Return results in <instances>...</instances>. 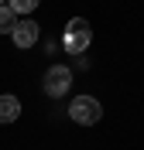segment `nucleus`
Listing matches in <instances>:
<instances>
[{
    "instance_id": "obj_1",
    "label": "nucleus",
    "mask_w": 144,
    "mask_h": 150,
    "mask_svg": "<svg viewBox=\"0 0 144 150\" xmlns=\"http://www.w3.org/2000/svg\"><path fill=\"white\" fill-rule=\"evenodd\" d=\"M89 41H93V28H89V21L82 17H72L65 24V34H62V45H65V51H72V55H79V51H86Z\"/></svg>"
},
{
    "instance_id": "obj_2",
    "label": "nucleus",
    "mask_w": 144,
    "mask_h": 150,
    "mask_svg": "<svg viewBox=\"0 0 144 150\" xmlns=\"http://www.w3.org/2000/svg\"><path fill=\"white\" fill-rule=\"evenodd\" d=\"M69 120H76L79 126H93V123H100V120H103V106H100V99H93V96H76L72 106H69Z\"/></svg>"
},
{
    "instance_id": "obj_3",
    "label": "nucleus",
    "mask_w": 144,
    "mask_h": 150,
    "mask_svg": "<svg viewBox=\"0 0 144 150\" xmlns=\"http://www.w3.org/2000/svg\"><path fill=\"white\" fill-rule=\"evenodd\" d=\"M72 89V68L69 65H52L45 72V96L58 99V96H65Z\"/></svg>"
},
{
    "instance_id": "obj_4",
    "label": "nucleus",
    "mask_w": 144,
    "mask_h": 150,
    "mask_svg": "<svg viewBox=\"0 0 144 150\" xmlns=\"http://www.w3.org/2000/svg\"><path fill=\"white\" fill-rule=\"evenodd\" d=\"M38 34H41V28H38V21H17V28H14V34H10V38H14V45H17V48H31V45H34V41H38Z\"/></svg>"
},
{
    "instance_id": "obj_5",
    "label": "nucleus",
    "mask_w": 144,
    "mask_h": 150,
    "mask_svg": "<svg viewBox=\"0 0 144 150\" xmlns=\"http://www.w3.org/2000/svg\"><path fill=\"white\" fill-rule=\"evenodd\" d=\"M21 116V99L17 96H0V123H14Z\"/></svg>"
},
{
    "instance_id": "obj_6",
    "label": "nucleus",
    "mask_w": 144,
    "mask_h": 150,
    "mask_svg": "<svg viewBox=\"0 0 144 150\" xmlns=\"http://www.w3.org/2000/svg\"><path fill=\"white\" fill-rule=\"evenodd\" d=\"M14 28H17V14L4 4L0 7V34H14Z\"/></svg>"
},
{
    "instance_id": "obj_7",
    "label": "nucleus",
    "mask_w": 144,
    "mask_h": 150,
    "mask_svg": "<svg viewBox=\"0 0 144 150\" xmlns=\"http://www.w3.org/2000/svg\"><path fill=\"white\" fill-rule=\"evenodd\" d=\"M38 4H41V0H7V7L14 10V14H31Z\"/></svg>"
},
{
    "instance_id": "obj_8",
    "label": "nucleus",
    "mask_w": 144,
    "mask_h": 150,
    "mask_svg": "<svg viewBox=\"0 0 144 150\" xmlns=\"http://www.w3.org/2000/svg\"><path fill=\"white\" fill-rule=\"evenodd\" d=\"M4 4H7V0H0V7H4Z\"/></svg>"
}]
</instances>
